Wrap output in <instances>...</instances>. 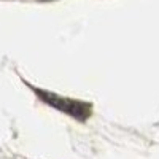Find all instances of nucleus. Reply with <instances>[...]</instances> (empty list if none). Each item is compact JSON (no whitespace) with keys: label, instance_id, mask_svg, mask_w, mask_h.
<instances>
[{"label":"nucleus","instance_id":"obj_1","mask_svg":"<svg viewBox=\"0 0 159 159\" xmlns=\"http://www.w3.org/2000/svg\"><path fill=\"white\" fill-rule=\"evenodd\" d=\"M37 94L40 96V99L45 100L46 103H49L51 107H54L64 113H69L72 116H75L76 119H86L91 113V105L84 103V102H78V100H72V99H65L56 94H51L46 91H38Z\"/></svg>","mask_w":159,"mask_h":159}]
</instances>
